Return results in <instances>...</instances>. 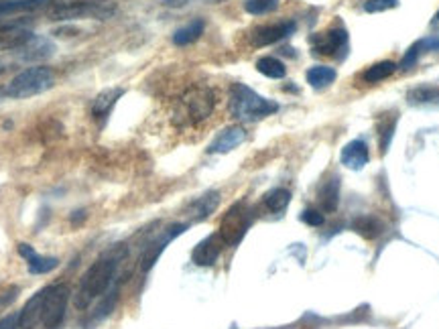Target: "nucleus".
Wrapping results in <instances>:
<instances>
[{
    "label": "nucleus",
    "mask_w": 439,
    "mask_h": 329,
    "mask_svg": "<svg viewBox=\"0 0 439 329\" xmlns=\"http://www.w3.org/2000/svg\"><path fill=\"white\" fill-rule=\"evenodd\" d=\"M126 254L128 250H126L125 244H116L110 250L104 252L94 265L84 272V277L79 281L78 293L74 297V303L78 309H88L94 299L102 297L108 291L110 284L116 279L118 267L126 258Z\"/></svg>",
    "instance_id": "obj_1"
},
{
    "label": "nucleus",
    "mask_w": 439,
    "mask_h": 329,
    "mask_svg": "<svg viewBox=\"0 0 439 329\" xmlns=\"http://www.w3.org/2000/svg\"><path fill=\"white\" fill-rule=\"evenodd\" d=\"M279 110V104L256 94L252 88L244 83H234L230 88V114L242 122H256L267 118Z\"/></svg>",
    "instance_id": "obj_2"
},
{
    "label": "nucleus",
    "mask_w": 439,
    "mask_h": 329,
    "mask_svg": "<svg viewBox=\"0 0 439 329\" xmlns=\"http://www.w3.org/2000/svg\"><path fill=\"white\" fill-rule=\"evenodd\" d=\"M55 86V76L51 71V67L45 65H35L27 67L21 74H16L15 78L6 83V88L2 90V94L13 100H25L33 96L43 94Z\"/></svg>",
    "instance_id": "obj_3"
},
{
    "label": "nucleus",
    "mask_w": 439,
    "mask_h": 329,
    "mask_svg": "<svg viewBox=\"0 0 439 329\" xmlns=\"http://www.w3.org/2000/svg\"><path fill=\"white\" fill-rule=\"evenodd\" d=\"M116 15V4L112 0H57L49 6L51 21H76L92 16L98 21H106Z\"/></svg>",
    "instance_id": "obj_4"
},
{
    "label": "nucleus",
    "mask_w": 439,
    "mask_h": 329,
    "mask_svg": "<svg viewBox=\"0 0 439 329\" xmlns=\"http://www.w3.org/2000/svg\"><path fill=\"white\" fill-rule=\"evenodd\" d=\"M214 108H216L214 90L207 86H193L181 96L175 116H177V122L181 125H198L205 118H210Z\"/></svg>",
    "instance_id": "obj_5"
},
{
    "label": "nucleus",
    "mask_w": 439,
    "mask_h": 329,
    "mask_svg": "<svg viewBox=\"0 0 439 329\" xmlns=\"http://www.w3.org/2000/svg\"><path fill=\"white\" fill-rule=\"evenodd\" d=\"M252 224V209L244 202H238L234 204L228 212L226 216L222 218V224H219V232L218 234L222 236L224 244L228 246H236L244 234L249 232Z\"/></svg>",
    "instance_id": "obj_6"
},
{
    "label": "nucleus",
    "mask_w": 439,
    "mask_h": 329,
    "mask_svg": "<svg viewBox=\"0 0 439 329\" xmlns=\"http://www.w3.org/2000/svg\"><path fill=\"white\" fill-rule=\"evenodd\" d=\"M67 301H69V287L67 284L45 287V303H43V311H41L43 329H62Z\"/></svg>",
    "instance_id": "obj_7"
},
{
    "label": "nucleus",
    "mask_w": 439,
    "mask_h": 329,
    "mask_svg": "<svg viewBox=\"0 0 439 329\" xmlns=\"http://www.w3.org/2000/svg\"><path fill=\"white\" fill-rule=\"evenodd\" d=\"M312 47L317 55H338V59H342L348 47V31L344 27H336L328 33H317L312 37Z\"/></svg>",
    "instance_id": "obj_8"
},
{
    "label": "nucleus",
    "mask_w": 439,
    "mask_h": 329,
    "mask_svg": "<svg viewBox=\"0 0 439 329\" xmlns=\"http://www.w3.org/2000/svg\"><path fill=\"white\" fill-rule=\"evenodd\" d=\"M186 230H188V224H173V226H169L163 234L159 236L155 242H151V244L144 248V252H142L141 256L142 272H149L151 268L155 267V262L159 260V256L163 254V250L167 248V244H169L171 240H175L177 236L183 234Z\"/></svg>",
    "instance_id": "obj_9"
},
{
    "label": "nucleus",
    "mask_w": 439,
    "mask_h": 329,
    "mask_svg": "<svg viewBox=\"0 0 439 329\" xmlns=\"http://www.w3.org/2000/svg\"><path fill=\"white\" fill-rule=\"evenodd\" d=\"M295 33V23L293 21H285V23H275V25H265V27H256L251 35V41L254 47H267L275 45L281 39L289 37Z\"/></svg>",
    "instance_id": "obj_10"
},
{
    "label": "nucleus",
    "mask_w": 439,
    "mask_h": 329,
    "mask_svg": "<svg viewBox=\"0 0 439 329\" xmlns=\"http://www.w3.org/2000/svg\"><path fill=\"white\" fill-rule=\"evenodd\" d=\"M55 53V43L49 41L47 37H37L33 35L31 39L23 45L21 49H16V55L21 62H45L49 57H53Z\"/></svg>",
    "instance_id": "obj_11"
},
{
    "label": "nucleus",
    "mask_w": 439,
    "mask_h": 329,
    "mask_svg": "<svg viewBox=\"0 0 439 329\" xmlns=\"http://www.w3.org/2000/svg\"><path fill=\"white\" fill-rule=\"evenodd\" d=\"M224 240L219 234H210L207 238H204L193 252H191V258L198 267H212L222 254V248H224Z\"/></svg>",
    "instance_id": "obj_12"
},
{
    "label": "nucleus",
    "mask_w": 439,
    "mask_h": 329,
    "mask_svg": "<svg viewBox=\"0 0 439 329\" xmlns=\"http://www.w3.org/2000/svg\"><path fill=\"white\" fill-rule=\"evenodd\" d=\"M246 141V130L242 126H228L219 132L214 141L210 142L207 146V153L212 155H224V153H230L234 151L236 146H240L242 142Z\"/></svg>",
    "instance_id": "obj_13"
},
{
    "label": "nucleus",
    "mask_w": 439,
    "mask_h": 329,
    "mask_svg": "<svg viewBox=\"0 0 439 329\" xmlns=\"http://www.w3.org/2000/svg\"><path fill=\"white\" fill-rule=\"evenodd\" d=\"M18 254L27 260V267H29L31 275H47L59 267V260L55 256H41L35 252L31 244H25V242L18 244Z\"/></svg>",
    "instance_id": "obj_14"
},
{
    "label": "nucleus",
    "mask_w": 439,
    "mask_h": 329,
    "mask_svg": "<svg viewBox=\"0 0 439 329\" xmlns=\"http://www.w3.org/2000/svg\"><path fill=\"white\" fill-rule=\"evenodd\" d=\"M342 165L348 167L350 171H360L368 165V158H370V153H368V146L366 142L356 139V141H350L342 149Z\"/></svg>",
    "instance_id": "obj_15"
},
{
    "label": "nucleus",
    "mask_w": 439,
    "mask_h": 329,
    "mask_svg": "<svg viewBox=\"0 0 439 329\" xmlns=\"http://www.w3.org/2000/svg\"><path fill=\"white\" fill-rule=\"evenodd\" d=\"M43 303H45V289L37 291V293L27 301V305L23 307V311H18V328L21 329L35 328V323L41 321Z\"/></svg>",
    "instance_id": "obj_16"
},
{
    "label": "nucleus",
    "mask_w": 439,
    "mask_h": 329,
    "mask_svg": "<svg viewBox=\"0 0 439 329\" xmlns=\"http://www.w3.org/2000/svg\"><path fill=\"white\" fill-rule=\"evenodd\" d=\"M219 205V193L218 191H207L202 197H198L195 202H191L188 207V216L193 221H202L210 218Z\"/></svg>",
    "instance_id": "obj_17"
},
{
    "label": "nucleus",
    "mask_w": 439,
    "mask_h": 329,
    "mask_svg": "<svg viewBox=\"0 0 439 329\" xmlns=\"http://www.w3.org/2000/svg\"><path fill=\"white\" fill-rule=\"evenodd\" d=\"M31 37V31L16 27V25L0 27V51H16V49L23 47Z\"/></svg>",
    "instance_id": "obj_18"
},
{
    "label": "nucleus",
    "mask_w": 439,
    "mask_h": 329,
    "mask_svg": "<svg viewBox=\"0 0 439 329\" xmlns=\"http://www.w3.org/2000/svg\"><path fill=\"white\" fill-rule=\"evenodd\" d=\"M125 96L122 88H108L104 92L94 98V104H92V116L94 118H106L110 114V110L116 106V102Z\"/></svg>",
    "instance_id": "obj_19"
},
{
    "label": "nucleus",
    "mask_w": 439,
    "mask_h": 329,
    "mask_svg": "<svg viewBox=\"0 0 439 329\" xmlns=\"http://www.w3.org/2000/svg\"><path fill=\"white\" fill-rule=\"evenodd\" d=\"M205 31V23L202 18H195V21H191L189 25L186 27H181V29H177L175 35H173V43L177 45V47H186V45H191V43H195Z\"/></svg>",
    "instance_id": "obj_20"
},
{
    "label": "nucleus",
    "mask_w": 439,
    "mask_h": 329,
    "mask_svg": "<svg viewBox=\"0 0 439 329\" xmlns=\"http://www.w3.org/2000/svg\"><path fill=\"white\" fill-rule=\"evenodd\" d=\"M305 78H307V83H309L312 88L324 90V88H328V86H331V83L336 81L338 74H336V69L329 67V65H314V67L307 69Z\"/></svg>",
    "instance_id": "obj_21"
},
{
    "label": "nucleus",
    "mask_w": 439,
    "mask_h": 329,
    "mask_svg": "<svg viewBox=\"0 0 439 329\" xmlns=\"http://www.w3.org/2000/svg\"><path fill=\"white\" fill-rule=\"evenodd\" d=\"M411 106H439L438 86H417L407 94Z\"/></svg>",
    "instance_id": "obj_22"
},
{
    "label": "nucleus",
    "mask_w": 439,
    "mask_h": 329,
    "mask_svg": "<svg viewBox=\"0 0 439 329\" xmlns=\"http://www.w3.org/2000/svg\"><path fill=\"white\" fill-rule=\"evenodd\" d=\"M352 228H354L356 234H360L366 240H377L384 232V224L378 218H375V216H360V218H356Z\"/></svg>",
    "instance_id": "obj_23"
},
{
    "label": "nucleus",
    "mask_w": 439,
    "mask_h": 329,
    "mask_svg": "<svg viewBox=\"0 0 439 329\" xmlns=\"http://www.w3.org/2000/svg\"><path fill=\"white\" fill-rule=\"evenodd\" d=\"M45 4H47V0H0V16L33 13Z\"/></svg>",
    "instance_id": "obj_24"
},
{
    "label": "nucleus",
    "mask_w": 439,
    "mask_h": 329,
    "mask_svg": "<svg viewBox=\"0 0 439 329\" xmlns=\"http://www.w3.org/2000/svg\"><path fill=\"white\" fill-rule=\"evenodd\" d=\"M319 202L324 205L326 212H336L338 204H340V181L338 177H331L324 183V187L319 191Z\"/></svg>",
    "instance_id": "obj_25"
},
{
    "label": "nucleus",
    "mask_w": 439,
    "mask_h": 329,
    "mask_svg": "<svg viewBox=\"0 0 439 329\" xmlns=\"http://www.w3.org/2000/svg\"><path fill=\"white\" fill-rule=\"evenodd\" d=\"M397 67H399V65L392 62L375 63V65H370V67L364 71L362 79H364L366 83H378V81H382V79L391 78L392 74L397 71Z\"/></svg>",
    "instance_id": "obj_26"
},
{
    "label": "nucleus",
    "mask_w": 439,
    "mask_h": 329,
    "mask_svg": "<svg viewBox=\"0 0 439 329\" xmlns=\"http://www.w3.org/2000/svg\"><path fill=\"white\" fill-rule=\"evenodd\" d=\"M289 204H291V193L287 189L277 187L273 189V191H268L267 195H265V205H267L268 212H273V214L285 212Z\"/></svg>",
    "instance_id": "obj_27"
},
{
    "label": "nucleus",
    "mask_w": 439,
    "mask_h": 329,
    "mask_svg": "<svg viewBox=\"0 0 439 329\" xmlns=\"http://www.w3.org/2000/svg\"><path fill=\"white\" fill-rule=\"evenodd\" d=\"M256 69L270 79H283L287 76V67L285 63L279 62L277 57H261L256 62Z\"/></svg>",
    "instance_id": "obj_28"
},
{
    "label": "nucleus",
    "mask_w": 439,
    "mask_h": 329,
    "mask_svg": "<svg viewBox=\"0 0 439 329\" xmlns=\"http://www.w3.org/2000/svg\"><path fill=\"white\" fill-rule=\"evenodd\" d=\"M277 6H279V0H244V11L254 16L268 15L277 11Z\"/></svg>",
    "instance_id": "obj_29"
},
{
    "label": "nucleus",
    "mask_w": 439,
    "mask_h": 329,
    "mask_svg": "<svg viewBox=\"0 0 439 329\" xmlns=\"http://www.w3.org/2000/svg\"><path fill=\"white\" fill-rule=\"evenodd\" d=\"M116 301H118V287H114L112 293H108V297L104 299V301L96 307V313L92 315V319H94V321H100V319L108 317V315L112 313V309H114V305H116Z\"/></svg>",
    "instance_id": "obj_30"
},
{
    "label": "nucleus",
    "mask_w": 439,
    "mask_h": 329,
    "mask_svg": "<svg viewBox=\"0 0 439 329\" xmlns=\"http://www.w3.org/2000/svg\"><path fill=\"white\" fill-rule=\"evenodd\" d=\"M399 4V0H368L364 4V8L368 13H382V11H389V8H394Z\"/></svg>",
    "instance_id": "obj_31"
},
{
    "label": "nucleus",
    "mask_w": 439,
    "mask_h": 329,
    "mask_svg": "<svg viewBox=\"0 0 439 329\" xmlns=\"http://www.w3.org/2000/svg\"><path fill=\"white\" fill-rule=\"evenodd\" d=\"M421 49H423V45H421V41L419 43H415L413 47L409 49L407 53H405V57L401 59V69H409V67H413L415 65V62L419 59V53H421Z\"/></svg>",
    "instance_id": "obj_32"
},
{
    "label": "nucleus",
    "mask_w": 439,
    "mask_h": 329,
    "mask_svg": "<svg viewBox=\"0 0 439 329\" xmlns=\"http://www.w3.org/2000/svg\"><path fill=\"white\" fill-rule=\"evenodd\" d=\"M301 219L307 224V226H314V228H319V226H324V214H319L317 209H305L303 214H301Z\"/></svg>",
    "instance_id": "obj_33"
},
{
    "label": "nucleus",
    "mask_w": 439,
    "mask_h": 329,
    "mask_svg": "<svg viewBox=\"0 0 439 329\" xmlns=\"http://www.w3.org/2000/svg\"><path fill=\"white\" fill-rule=\"evenodd\" d=\"M392 134H394V122H387V125L380 126V151L382 153H387Z\"/></svg>",
    "instance_id": "obj_34"
},
{
    "label": "nucleus",
    "mask_w": 439,
    "mask_h": 329,
    "mask_svg": "<svg viewBox=\"0 0 439 329\" xmlns=\"http://www.w3.org/2000/svg\"><path fill=\"white\" fill-rule=\"evenodd\" d=\"M0 329H18V313L2 317L0 319Z\"/></svg>",
    "instance_id": "obj_35"
},
{
    "label": "nucleus",
    "mask_w": 439,
    "mask_h": 329,
    "mask_svg": "<svg viewBox=\"0 0 439 329\" xmlns=\"http://www.w3.org/2000/svg\"><path fill=\"white\" fill-rule=\"evenodd\" d=\"M421 45H423V49H427V51H439V35L425 39V41H421Z\"/></svg>",
    "instance_id": "obj_36"
},
{
    "label": "nucleus",
    "mask_w": 439,
    "mask_h": 329,
    "mask_svg": "<svg viewBox=\"0 0 439 329\" xmlns=\"http://www.w3.org/2000/svg\"><path fill=\"white\" fill-rule=\"evenodd\" d=\"M18 295V287H13L11 291H6L4 293V297H0V305H8V303H13Z\"/></svg>",
    "instance_id": "obj_37"
},
{
    "label": "nucleus",
    "mask_w": 439,
    "mask_h": 329,
    "mask_svg": "<svg viewBox=\"0 0 439 329\" xmlns=\"http://www.w3.org/2000/svg\"><path fill=\"white\" fill-rule=\"evenodd\" d=\"M165 6H171V8H181V6H186L188 4V0H161Z\"/></svg>",
    "instance_id": "obj_38"
},
{
    "label": "nucleus",
    "mask_w": 439,
    "mask_h": 329,
    "mask_svg": "<svg viewBox=\"0 0 439 329\" xmlns=\"http://www.w3.org/2000/svg\"><path fill=\"white\" fill-rule=\"evenodd\" d=\"M86 219V212L84 209H79V212H74V216H72V224L76 226V224H81Z\"/></svg>",
    "instance_id": "obj_39"
},
{
    "label": "nucleus",
    "mask_w": 439,
    "mask_h": 329,
    "mask_svg": "<svg viewBox=\"0 0 439 329\" xmlns=\"http://www.w3.org/2000/svg\"><path fill=\"white\" fill-rule=\"evenodd\" d=\"M207 4H219V2H224V0H204Z\"/></svg>",
    "instance_id": "obj_40"
},
{
    "label": "nucleus",
    "mask_w": 439,
    "mask_h": 329,
    "mask_svg": "<svg viewBox=\"0 0 439 329\" xmlns=\"http://www.w3.org/2000/svg\"><path fill=\"white\" fill-rule=\"evenodd\" d=\"M435 21H438V23H439V11H438V15H435Z\"/></svg>",
    "instance_id": "obj_41"
}]
</instances>
